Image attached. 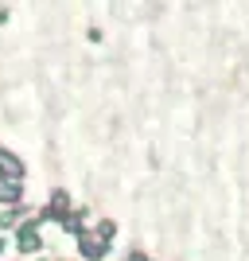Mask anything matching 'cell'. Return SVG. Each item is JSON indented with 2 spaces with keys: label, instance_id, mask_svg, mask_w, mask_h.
Instances as JSON below:
<instances>
[{
  "label": "cell",
  "instance_id": "6da1fadb",
  "mask_svg": "<svg viewBox=\"0 0 249 261\" xmlns=\"http://www.w3.org/2000/svg\"><path fill=\"white\" fill-rule=\"evenodd\" d=\"M78 250H82V257L86 261H98V257H105V242H98V234L90 230V234H78Z\"/></svg>",
  "mask_w": 249,
  "mask_h": 261
},
{
  "label": "cell",
  "instance_id": "7a4b0ae2",
  "mask_svg": "<svg viewBox=\"0 0 249 261\" xmlns=\"http://www.w3.org/2000/svg\"><path fill=\"white\" fill-rule=\"evenodd\" d=\"M0 175L4 179H23V160L12 156L8 148H0Z\"/></svg>",
  "mask_w": 249,
  "mask_h": 261
},
{
  "label": "cell",
  "instance_id": "3957f363",
  "mask_svg": "<svg viewBox=\"0 0 249 261\" xmlns=\"http://www.w3.org/2000/svg\"><path fill=\"white\" fill-rule=\"evenodd\" d=\"M39 246H43V238H39L35 222H23V226H20V250H23V253H35Z\"/></svg>",
  "mask_w": 249,
  "mask_h": 261
},
{
  "label": "cell",
  "instance_id": "277c9868",
  "mask_svg": "<svg viewBox=\"0 0 249 261\" xmlns=\"http://www.w3.org/2000/svg\"><path fill=\"white\" fill-rule=\"evenodd\" d=\"M66 207H70V195H66V191H54V195H51V207H47V215H43V218H54V222H63Z\"/></svg>",
  "mask_w": 249,
  "mask_h": 261
},
{
  "label": "cell",
  "instance_id": "5b68a950",
  "mask_svg": "<svg viewBox=\"0 0 249 261\" xmlns=\"http://www.w3.org/2000/svg\"><path fill=\"white\" fill-rule=\"evenodd\" d=\"M20 195H23L20 179H4L0 175V203H20Z\"/></svg>",
  "mask_w": 249,
  "mask_h": 261
},
{
  "label": "cell",
  "instance_id": "8992f818",
  "mask_svg": "<svg viewBox=\"0 0 249 261\" xmlns=\"http://www.w3.org/2000/svg\"><path fill=\"white\" fill-rule=\"evenodd\" d=\"M113 234H117V226H113L109 218H101V222H98V242H105V246H109V242H113Z\"/></svg>",
  "mask_w": 249,
  "mask_h": 261
},
{
  "label": "cell",
  "instance_id": "52a82bcc",
  "mask_svg": "<svg viewBox=\"0 0 249 261\" xmlns=\"http://www.w3.org/2000/svg\"><path fill=\"white\" fill-rule=\"evenodd\" d=\"M0 250H4V238H0Z\"/></svg>",
  "mask_w": 249,
  "mask_h": 261
}]
</instances>
